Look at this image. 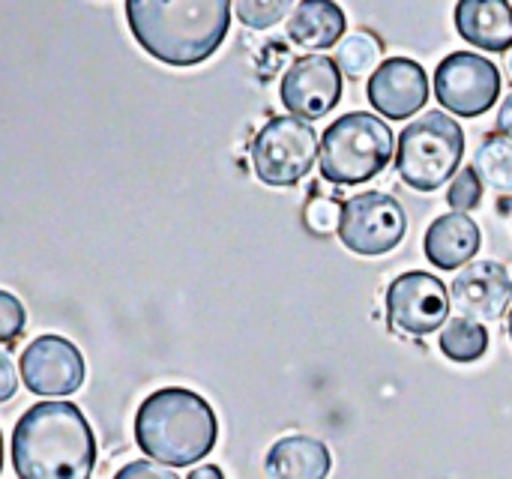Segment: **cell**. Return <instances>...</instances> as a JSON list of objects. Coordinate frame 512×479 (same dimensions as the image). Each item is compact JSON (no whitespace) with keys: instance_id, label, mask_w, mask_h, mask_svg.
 <instances>
[{"instance_id":"6da1fadb","label":"cell","mask_w":512,"mask_h":479,"mask_svg":"<svg viewBox=\"0 0 512 479\" xmlns=\"http://www.w3.org/2000/svg\"><path fill=\"white\" fill-rule=\"evenodd\" d=\"M12 468L18 479H90L96 435L72 402L30 405L12 432Z\"/></svg>"},{"instance_id":"7a4b0ae2","label":"cell","mask_w":512,"mask_h":479,"mask_svg":"<svg viewBox=\"0 0 512 479\" xmlns=\"http://www.w3.org/2000/svg\"><path fill=\"white\" fill-rule=\"evenodd\" d=\"M228 0H129L126 18L138 45L168 63L195 66L216 54L231 27Z\"/></svg>"},{"instance_id":"3957f363","label":"cell","mask_w":512,"mask_h":479,"mask_svg":"<svg viewBox=\"0 0 512 479\" xmlns=\"http://www.w3.org/2000/svg\"><path fill=\"white\" fill-rule=\"evenodd\" d=\"M135 441L144 456L165 468H192L213 453L219 420L210 402L186 387L150 393L135 414Z\"/></svg>"},{"instance_id":"277c9868","label":"cell","mask_w":512,"mask_h":479,"mask_svg":"<svg viewBox=\"0 0 512 479\" xmlns=\"http://www.w3.org/2000/svg\"><path fill=\"white\" fill-rule=\"evenodd\" d=\"M393 129L369 111H351L321 135V174L339 186H357L378 177L396 150Z\"/></svg>"},{"instance_id":"5b68a950","label":"cell","mask_w":512,"mask_h":479,"mask_svg":"<svg viewBox=\"0 0 512 479\" xmlns=\"http://www.w3.org/2000/svg\"><path fill=\"white\" fill-rule=\"evenodd\" d=\"M465 159V132L444 114L429 111L420 120H411L399 135L396 168L399 177L417 192H435L444 183L456 180Z\"/></svg>"},{"instance_id":"8992f818","label":"cell","mask_w":512,"mask_h":479,"mask_svg":"<svg viewBox=\"0 0 512 479\" xmlns=\"http://www.w3.org/2000/svg\"><path fill=\"white\" fill-rule=\"evenodd\" d=\"M321 141L312 123L297 117H273L252 141L255 177L267 186H294L318 162Z\"/></svg>"},{"instance_id":"52a82bcc","label":"cell","mask_w":512,"mask_h":479,"mask_svg":"<svg viewBox=\"0 0 512 479\" xmlns=\"http://www.w3.org/2000/svg\"><path fill=\"white\" fill-rule=\"evenodd\" d=\"M501 96V69L474 51H453L435 69V99L456 117H480Z\"/></svg>"},{"instance_id":"ba28073f","label":"cell","mask_w":512,"mask_h":479,"mask_svg":"<svg viewBox=\"0 0 512 479\" xmlns=\"http://www.w3.org/2000/svg\"><path fill=\"white\" fill-rule=\"evenodd\" d=\"M408 231V216L393 195L384 192H360L345 201L342 207V228L339 240L345 249L375 258L393 252Z\"/></svg>"},{"instance_id":"9c48e42d","label":"cell","mask_w":512,"mask_h":479,"mask_svg":"<svg viewBox=\"0 0 512 479\" xmlns=\"http://www.w3.org/2000/svg\"><path fill=\"white\" fill-rule=\"evenodd\" d=\"M387 321L402 336H429L447 324L450 291L447 285L423 270H411L387 288L384 297Z\"/></svg>"},{"instance_id":"30bf717a","label":"cell","mask_w":512,"mask_h":479,"mask_svg":"<svg viewBox=\"0 0 512 479\" xmlns=\"http://www.w3.org/2000/svg\"><path fill=\"white\" fill-rule=\"evenodd\" d=\"M21 381L36 396H72L84 384V357L63 336H39L33 339L21 360Z\"/></svg>"},{"instance_id":"8fae6325","label":"cell","mask_w":512,"mask_h":479,"mask_svg":"<svg viewBox=\"0 0 512 479\" xmlns=\"http://www.w3.org/2000/svg\"><path fill=\"white\" fill-rule=\"evenodd\" d=\"M342 99V69L327 54H309L288 66L282 75V102L297 120H318Z\"/></svg>"},{"instance_id":"7c38bea8","label":"cell","mask_w":512,"mask_h":479,"mask_svg":"<svg viewBox=\"0 0 512 479\" xmlns=\"http://www.w3.org/2000/svg\"><path fill=\"white\" fill-rule=\"evenodd\" d=\"M366 96L387 120H408L429 102V75L411 57H387L369 78Z\"/></svg>"},{"instance_id":"4fadbf2b","label":"cell","mask_w":512,"mask_h":479,"mask_svg":"<svg viewBox=\"0 0 512 479\" xmlns=\"http://www.w3.org/2000/svg\"><path fill=\"white\" fill-rule=\"evenodd\" d=\"M450 300L456 303V312H462V318L480 324L501 321L512 303V276L498 261L468 264L456 273L450 285Z\"/></svg>"},{"instance_id":"5bb4252c","label":"cell","mask_w":512,"mask_h":479,"mask_svg":"<svg viewBox=\"0 0 512 479\" xmlns=\"http://www.w3.org/2000/svg\"><path fill=\"white\" fill-rule=\"evenodd\" d=\"M483 246L480 225L465 213L438 216L426 231V258L441 270H465Z\"/></svg>"},{"instance_id":"9a60e30c","label":"cell","mask_w":512,"mask_h":479,"mask_svg":"<svg viewBox=\"0 0 512 479\" xmlns=\"http://www.w3.org/2000/svg\"><path fill=\"white\" fill-rule=\"evenodd\" d=\"M465 42L483 51H512V6L507 0H462L453 12Z\"/></svg>"},{"instance_id":"2e32d148","label":"cell","mask_w":512,"mask_h":479,"mask_svg":"<svg viewBox=\"0 0 512 479\" xmlns=\"http://www.w3.org/2000/svg\"><path fill=\"white\" fill-rule=\"evenodd\" d=\"M333 468L330 450L309 435H291L270 447L267 477L270 479H327Z\"/></svg>"},{"instance_id":"e0dca14e","label":"cell","mask_w":512,"mask_h":479,"mask_svg":"<svg viewBox=\"0 0 512 479\" xmlns=\"http://www.w3.org/2000/svg\"><path fill=\"white\" fill-rule=\"evenodd\" d=\"M288 39L300 48H333L345 39V12L330 0H303L288 18Z\"/></svg>"},{"instance_id":"ac0fdd59","label":"cell","mask_w":512,"mask_h":479,"mask_svg":"<svg viewBox=\"0 0 512 479\" xmlns=\"http://www.w3.org/2000/svg\"><path fill=\"white\" fill-rule=\"evenodd\" d=\"M474 168L492 192L512 195V141L504 135H486L477 147Z\"/></svg>"},{"instance_id":"d6986e66","label":"cell","mask_w":512,"mask_h":479,"mask_svg":"<svg viewBox=\"0 0 512 479\" xmlns=\"http://www.w3.org/2000/svg\"><path fill=\"white\" fill-rule=\"evenodd\" d=\"M441 351L453 363H474L489 351V333L480 321L453 318L441 333Z\"/></svg>"},{"instance_id":"ffe728a7","label":"cell","mask_w":512,"mask_h":479,"mask_svg":"<svg viewBox=\"0 0 512 479\" xmlns=\"http://www.w3.org/2000/svg\"><path fill=\"white\" fill-rule=\"evenodd\" d=\"M336 63L342 69V75L348 78H363V75H375L381 66V42L378 36H372L369 30H354L348 33L339 45H336Z\"/></svg>"},{"instance_id":"44dd1931","label":"cell","mask_w":512,"mask_h":479,"mask_svg":"<svg viewBox=\"0 0 512 479\" xmlns=\"http://www.w3.org/2000/svg\"><path fill=\"white\" fill-rule=\"evenodd\" d=\"M294 9L297 6L291 0H237L234 3V15L252 30H267V27L279 24L285 15L291 18Z\"/></svg>"},{"instance_id":"7402d4cb","label":"cell","mask_w":512,"mask_h":479,"mask_svg":"<svg viewBox=\"0 0 512 479\" xmlns=\"http://www.w3.org/2000/svg\"><path fill=\"white\" fill-rule=\"evenodd\" d=\"M342 207L345 204H339L327 195H315L306 204V228L318 237H333L342 228Z\"/></svg>"},{"instance_id":"603a6c76","label":"cell","mask_w":512,"mask_h":479,"mask_svg":"<svg viewBox=\"0 0 512 479\" xmlns=\"http://www.w3.org/2000/svg\"><path fill=\"white\" fill-rule=\"evenodd\" d=\"M447 201L456 213H468L483 204V180H480L477 168H462L456 174V180L450 183Z\"/></svg>"},{"instance_id":"cb8c5ba5","label":"cell","mask_w":512,"mask_h":479,"mask_svg":"<svg viewBox=\"0 0 512 479\" xmlns=\"http://www.w3.org/2000/svg\"><path fill=\"white\" fill-rule=\"evenodd\" d=\"M27 324V312L18 303V297L12 291H0V339L9 345L15 342V336L24 330Z\"/></svg>"},{"instance_id":"d4e9b609","label":"cell","mask_w":512,"mask_h":479,"mask_svg":"<svg viewBox=\"0 0 512 479\" xmlns=\"http://www.w3.org/2000/svg\"><path fill=\"white\" fill-rule=\"evenodd\" d=\"M114 479H180L174 471H168L165 465H156V462H129V465H123Z\"/></svg>"},{"instance_id":"484cf974","label":"cell","mask_w":512,"mask_h":479,"mask_svg":"<svg viewBox=\"0 0 512 479\" xmlns=\"http://www.w3.org/2000/svg\"><path fill=\"white\" fill-rule=\"evenodd\" d=\"M0 372H3V390H0V399L3 402H9L12 399V393H15V372H12V360L3 354L0 357Z\"/></svg>"},{"instance_id":"4316f807","label":"cell","mask_w":512,"mask_h":479,"mask_svg":"<svg viewBox=\"0 0 512 479\" xmlns=\"http://www.w3.org/2000/svg\"><path fill=\"white\" fill-rule=\"evenodd\" d=\"M498 132L512 141V93L510 96H504V105H501V111H498Z\"/></svg>"},{"instance_id":"83f0119b","label":"cell","mask_w":512,"mask_h":479,"mask_svg":"<svg viewBox=\"0 0 512 479\" xmlns=\"http://www.w3.org/2000/svg\"><path fill=\"white\" fill-rule=\"evenodd\" d=\"M189 479H225V474L216 465H201L189 474Z\"/></svg>"},{"instance_id":"f1b7e54d","label":"cell","mask_w":512,"mask_h":479,"mask_svg":"<svg viewBox=\"0 0 512 479\" xmlns=\"http://www.w3.org/2000/svg\"><path fill=\"white\" fill-rule=\"evenodd\" d=\"M507 72H510V78H512V51L507 54Z\"/></svg>"},{"instance_id":"f546056e","label":"cell","mask_w":512,"mask_h":479,"mask_svg":"<svg viewBox=\"0 0 512 479\" xmlns=\"http://www.w3.org/2000/svg\"><path fill=\"white\" fill-rule=\"evenodd\" d=\"M510 339H512V309H510Z\"/></svg>"}]
</instances>
